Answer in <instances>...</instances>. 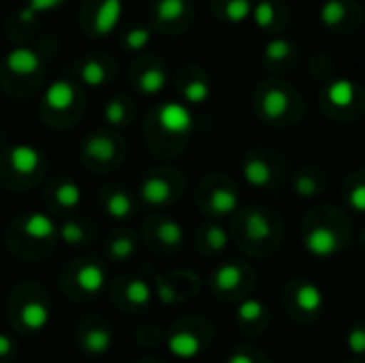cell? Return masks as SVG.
Instances as JSON below:
<instances>
[{"label": "cell", "instance_id": "cell-1", "mask_svg": "<svg viewBox=\"0 0 365 363\" xmlns=\"http://www.w3.org/2000/svg\"><path fill=\"white\" fill-rule=\"evenodd\" d=\"M180 195V186L175 182V175L169 171H152L143 178L139 186V199L148 208H167L175 201Z\"/></svg>", "mask_w": 365, "mask_h": 363}, {"label": "cell", "instance_id": "cell-2", "mask_svg": "<svg viewBox=\"0 0 365 363\" xmlns=\"http://www.w3.org/2000/svg\"><path fill=\"white\" fill-rule=\"evenodd\" d=\"M83 160L92 169H109L122 158V148L115 137L105 133H94L83 141Z\"/></svg>", "mask_w": 365, "mask_h": 363}, {"label": "cell", "instance_id": "cell-3", "mask_svg": "<svg viewBox=\"0 0 365 363\" xmlns=\"http://www.w3.org/2000/svg\"><path fill=\"white\" fill-rule=\"evenodd\" d=\"M71 280V289L73 295L77 293L79 297H96L107 282V274L105 267L98 261H83L79 263L75 270H71V274H66Z\"/></svg>", "mask_w": 365, "mask_h": 363}, {"label": "cell", "instance_id": "cell-4", "mask_svg": "<svg viewBox=\"0 0 365 363\" xmlns=\"http://www.w3.org/2000/svg\"><path fill=\"white\" fill-rule=\"evenodd\" d=\"M43 169V154L30 143H17L6 152V171L19 180L38 178Z\"/></svg>", "mask_w": 365, "mask_h": 363}, {"label": "cell", "instance_id": "cell-5", "mask_svg": "<svg viewBox=\"0 0 365 363\" xmlns=\"http://www.w3.org/2000/svg\"><path fill=\"white\" fill-rule=\"evenodd\" d=\"M156 124L169 137H186L192 131L195 118L184 103H165L156 111Z\"/></svg>", "mask_w": 365, "mask_h": 363}, {"label": "cell", "instance_id": "cell-6", "mask_svg": "<svg viewBox=\"0 0 365 363\" xmlns=\"http://www.w3.org/2000/svg\"><path fill=\"white\" fill-rule=\"evenodd\" d=\"M248 276H250V272L244 265H240V263H222L212 274V289H214V293L218 297H225V300L237 297L246 289Z\"/></svg>", "mask_w": 365, "mask_h": 363}, {"label": "cell", "instance_id": "cell-7", "mask_svg": "<svg viewBox=\"0 0 365 363\" xmlns=\"http://www.w3.org/2000/svg\"><path fill=\"white\" fill-rule=\"evenodd\" d=\"M15 321H17L19 329L28 332V334H38V332L47 329V325L51 323V308L43 297L34 295L17 306Z\"/></svg>", "mask_w": 365, "mask_h": 363}, {"label": "cell", "instance_id": "cell-8", "mask_svg": "<svg viewBox=\"0 0 365 363\" xmlns=\"http://www.w3.org/2000/svg\"><path fill=\"white\" fill-rule=\"evenodd\" d=\"M340 246H342L340 235L336 233V229H331L327 225L310 227L304 237V248L308 250V255H312L317 259H329V257L338 255Z\"/></svg>", "mask_w": 365, "mask_h": 363}, {"label": "cell", "instance_id": "cell-9", "mask_svg": "<svg viewBox=\"0 0 365 363\" xmlns=\"http://www.w3.org/2000/svg\"><path fill=\"white\" fill-rule=\"evenodd\" d=\"M201 205L205 212L214 216H229L240 208V195L233 184H214L207 190H203Z\"/></svg>", "mask_w": 365, "mask_h": 363}, {"label": "cell", "instance_id": "cell-10", "mask_svg": "<svg viewBox=\"0 0 365 363\" xmlns=\"http://www.w3.org/2000/svg\"><path fill=\"white\" fill-rule=\"evenodd\" d=\"M205 349L203 338L192 327H175L167 338V351L182 362H190L199 357Z\"/></svg>", "mask_w": 365, "mask_h": 363}, {"label": "cell", "instance_id": "cell-11", "mask_svg": "<svg viewBox=\"0 0 365 363\" xmlns=\"http://www.w3.org/2000/svg\"><path fill=\"white\" fill-rule=\"evenodd\" d=\"M79 349L90 357L107 355L113 347V332L107 323H86L79 332Z\"/></svg>", "mask_w": 365, "mask_h": 363}, {"label": "cell", "instance_id": "cell-12", "mask_svg": "<svg viewBox=\"0 0 365 363\" xmlns=\"http://www.w3.org/2000/svg\"><path fill=\"white\" fill-rule=\"evenodd\" d=\"M15 225L30 242L36 244H49L58 237V227L53 218L45 212H30L24 218H19Z\"/></svg>", "mask_w": 365, "mask_h": 363}, {"label": "cell", "instance_id": "cell-13", "mask_svg": "<svg viewBox=\"0 0 365 363\" xmlns=\"http://www.w3.org/2000/svg\"><path fill=\"white\" fill-rule=\"evenodd\" d=\"M291 300H293V304H291L293 310H297L304 317H317V315H321V310L325 306L323 289L310 280L295 282V287L291 289Z\"/></svg>", "mask_w": 365, "mask_h": 363}, {"label": "cell", "instance_id": "cell-14", "mask_svg": "<svg viewBox=\"0 0 365 363\" xmlns=\"http://www.w3.org/2000/svg\"><path fill=\"white\" fill-rule=\"evenodd\" d=\"M242 231H244V240L255 244V246H263V244H269L274 240V231H276V225L272 223L269 214L263 212V210H250L244 214L242 218Z\"/></svg>", "mask_w": 365, "mask_h": 363}, {"label": "cell", "instance_id": "cell-15", "mask_svg": "<svg viewBox=\"0 0 365 363\" xmlns=\"http://www.w3.org/2000/svg\"><path fill=\"white\" fill-rule=\"evenodd\" d=\"M101 205L111 220H128L135 214V199L126 188L111 186L101 193Z\"/></svg>", "mask_w": 365, "mask_h": 363}, {"label": "cell", "instance_id": "cell-16", "mask_svg": "<svg viewBox=\"0 0 365 363\" xmlns=\"http://www.w3.org/2000/svg\"><path fill=\"white\" fill-rule=\"evenodd\" d=\"M150 240L165 250H175L184 244V227L173 218H158L150 223Z\"/></svg>", "mask_w": 365, "mask_h": 363}, {"label": "cell", "instance_id": "cell-17", "mask_svg": "<svg viewBox=\"0 0 365 363\" xmlns=\"http://www.w3.org/2000/svg\"><path fill=\"white\" fill-rule=\"evenodd\" d=\"M259 111L269 122H280L291 111V96L284 88L272 86L259 98Z\"/></svg>", "mask_w": 365, "mask_h": 363}, {"label": "cell", "instance_id": "cell-18", "mask_svg": "<svg viewBox=\"0 0 365 363\" xmlns=\"http://www.w3.org/2000/svg\"><path fill=\"white\" fill-rule=\"evenodd\" d=\"M120 300H122V306L128 310H143L152 304L154 289L143 278H130L120 289Z\"/></svg>", "mask_w": 365, "mask_h": 363}, {"label": "cell", "instance_id": "cell-19", "mask_svg": "<svg viewBox=\"0 0 365 363\" xmlns=\"http://www.w3.org/2000/svg\"><path fill=\"white\" fill-rule=\"evenodd\" d=\"M49 201L58 210H77L83 203V190L75 180L62 178L49 188Z\"/></svg>", "mask_w": 365, "mask_h": 363}, {"label": "cell", "instance_id": "cell-20", "mask_svg": "<svg viewBox=\"0 0 365 363\" xmlns=\"http://www.w3.org/2000/svg\"><path fill=\"white\" fill-rule=\"evenodd\" d=\"M242 175L248 186L252 188H267L274 180V169L263 156H248L242 163Z\"/></svg>", "mask_w": 365, "mask_h": 363}, {"label": "cell", "instance_id": "cell-21", "mask_svg": "<svg viewBox=\"0 0 365 363\" xmlns=\"http://www.w3.org/2000/svg\"><path fill=\"white\" fill-rule=\"evenodd\" d=\"M235 317L244 329H263V325H267V306L257 297H246L237 306Z\"/></svg>", "mask_w": 365, "mask_h": 363}, {"label": "cell", "instance_id": "cell-22", "mask_svg": "<svg viewBox=\"0 0 365 363\" xmlns=\"http://www.w3.org/2000/svg\"><path fill=\"white\" fill-rule=\"evenodd\" d=\"M75 103V88L73 83H68L66 79H56L53 83L47 86L45 90V105L56 111V113H62V111H68Z\"/></svg>", "mask_w": 365, "mask_h": 363}, {"label": "cell", "instance_id": "cell-23", "mask_svg": "<svg viewBox=\"0 0 365 363\" xmlns=\"http://www.w3.org/2000/svg\"><path fill=\"white\" fill-rule=\"evenodd\" d=\"M94 237V229L88 220H64L58 227V240L64 246H83L90 244Z\"/></svg>", "mask_w": 365, "mask_h": 363}, {"label": "cell", "instance_id": "cell-24", "mask_svg": "<svg viewBox=\"0 0 365 363\" xmlns=\"http://www.w3.org/2000/svg\"><path fill=\"white\" fill-rule=\"evenodd\" d=\"M325 98L334 109H340V111L349 109V107H353V103L357 98V86L346 77L334 79L325 90Z\"/></svg>", "mask_w": 365, "mask_h": 363}, {"label": "cell", "instance_id": "cell-25", "mask_svg": "<svg viewBox=\"0 0 365 363\" xmlns=\"http://www.w3.org/2000/svg\"><path fill=\"white\" fill-rule=\"evenodd\" d=\"M137 237L128 231H118L107 240V257L115 263H126L137 255Z\"/></svg>", "mask_w": 365, "mask_h": 363}, {"label": "cell", "instance_id": "cell-26", "mask_svg": "<svg viewBox=\"0 0 365 363\" xmlns=\"http://www.w3.org/2000/svg\"><path fill=\"white\" fill-rule=\"evenodd\" d=\"M122 19V0H103L94 15V30L98 34H109Z\"/></svg>", "mask_w": 365, "mask_h": 363}, {"label": "cell", "instance_id": "cell-27", "mask_svg": "<svg viewBox=\"0 0 365 363\" xmlns=\"http://www.w3.org/2000/svg\"><path fill=\"white\" fill-rule=\"evenodd\" d=\"M6 68L11 71V73H15V75H21V77H26V75H32L36 68H38V56L32 51V49H28V47H15V49H11L9 53H6Z\"/></svg>", "mask_w": 365, "mask_h": 363}, {"label": "cell", "instance_id": "cell-28", "mask_svg": "<svg viewBox=\"0 0 365 363\" xmlns=\"http://www.w3.org/2000/svg\"><path fill=\"white\" fill-rule=\"evenodd\" d=\"M229 246V233L220 225H207L199 233V248L207 255H218Z\"/></svg>", "mask_w": 365, "mask_h": 363}, {"label": "cell", "instance_id": "cell-29", "mask_svg": "<svg viewBox=\"0 0 365 363\" xmlns=\"http://www.w3.org/2000/svg\"><path fill=\"white\" fill-rule=\"evenodd\" d=\"M346 15H349V4L344 0H325L319 9V17H321L323 26H327L331 30L342 26Z\"/></svg>", "mask_w": 365, "mask_h": 363}, {"label": "cell", "instance_id": "cell-30", "mask_svg": "<svg viewBox=\"0 0 365 363\" xmlns=\"http://www.w3.org/2000/svg\"><path fill=\"white\" fill-rule=\"evenodd\" d=\"M293 190L297 197H304V199H312L317 195L323 193V182H321V175H314L312 171H302L295 175L293 180Z\"/></svg>", "mask_w": 365, "mask_h": 363}, {"label": "cell", "instance_id": "cell-31", "mask_svg": "<svg viewBox=\"0 0 365 363\" xmlns=\"http://www.w3.org/2000/svg\"><path fill=\"white\" fill-rule=\"evenodd\" d=\"M137 86H139V90L143 92V94H158V92H163V88L167 86V75H165V71L160 68V66H150V68H145L141 75H139V81H137Z\"/></svg>", "mask_w": 365, "mask_h": 363}, {"label": "cell", "instance_id": "cell-32", "mask_svg": "<svg viewBox=\"0 0 365 363\" xmlns=\"http://www.w3.org/2000/svg\"><path fill=\"white\" fill-rule=\"evenodd\" d=\"M182 94H184V101L190 103V105H203L212 90H210V83L205 79H190L184 88H182Z\"/></svg>", "mask_w": 365, "mask_h": 363}, {"label": "cell", "instance_id": "cell-33", "mask_svg": "<svg viewBox=\"0 0 365 363\" xmlns=\"http://www.w3.org/2000/svg\"><path fill=\"white\" fill-rule=\"evenodd\" d=\"M79 77H81V81H83L86 86L98 88V86H103V83L107 81V71H105V66H103L98 60H88V62L81 66Z\"/></svg>", "mask_w": 365, "mask_h": 363}, {"label": "cell", "instance_id": "cell-34", "mask_svg": "<svg viewBox=\"0 0 365 363\" xmlns=\"http://www.w3.org/2000/svg\"><path fill=\"white\" fill-rule=\"evenodd\" d=\"M252 9H255L252 0H229L225 4V17L231 24H242L248 17H252Z\"/></svg>", "mask_w": 365, "mask_h": 363}, {"label": "cell", "instance_id": "cell-35", "mask_svg": "<svg viewBox=\"0 0 365 363\" xmlns=\"http://www.w3.org/2000/svg\"><path fill=\"white\" fill-rule=\"evenodd\" d=\"M291 51H293V45H291L287 39H272V41L265 45V51H263V56H265V60H267V62H272V64H278V62H284V60H289Z\"/></svg>", "mask_w": 365, "mask_h": 363}, {"label": "cell", "instance_id": "cell-36", "mask_svg": "<svg viewBox=\"0 0 365 363\" xmlns=\"http://www.w3.org/2000/svg\"><path fill=\"white\" fill-rule=\"evenodd\" d=\"M186 13V0H158L156 17L160 21H175Z\"/></svg>", "mask_w": 365, "mask_h": 363}, {"label": "cell", "instance_id": "cell-37", "mask_svg": "<svg viewBox=\"0 0 365 363\" xmlns=\"http://www.w3.org/2000/svg\"><path fill=\"white\" fill-rule=\"evenodd\" d=\"M252 19L261 30H269L276 24V6L269 0H261L252 9Z\"/></svg>", "mask_w": 365, "mask_h": 363}, {"label": "cell", "instance_id": "cell-38", "mask_svg": "<svg viewBox=\"0 0 365 363\" xmlns=\"http://www.w3.org/2000/svg\"><path fill=\"white\" fill-rule=\"evenodd\" d=\"M62 2H64V0H28L26 9L19 13V19H21V21H30V19H34V15L47 13V11H51V9H58Z\"/></svg>", "mask_w": 365, "mask_h": 363}, {"label": "cell", "instance_id": "cell-39", "mask_svg": "<svg viewBox=\"0 0 365 363\" xmlns=\"http://www.w3.org/2000/svg\"><path fill=\"white\" fill-rule=\"evenodd\" d=\"M126 118H128V111H126V105L122 98H113L105 105V120L111 124V126H120V124H126Z\"/></svg>", "mask_w": 365, "mask_h": 363}, {"label": "cell", "instance_id": "cell-40", "mask_svg": "<svg viewBox=\"0 0 365 363\" xmlns=\"http://www.w3.org/2000/svg\"><path fill=\"white\" fill-rule=\"evenodd\" d=\"M346 347L353 355L364 357L365 355V325H355L346 334Z\"/></svg>", "mask_w": 365, "mask_h": 363}, {"label": "cell", "instance_id": "cell-41", "mask_svg": "<svg viewBox=\"0 0 365 363\" xmlns=\"http://www.w3.org/2000/svg\"><path fill=\"white\" fill-rule=\"evenodd\" d=\"M346 203H349L355 212L365 214V180L355 182V184L346 190Z\"/></svg>", "mask_w": 365, "mask_h": 363}, {"label": "cell", "instance_id": "cell-42", "mask_svg": "<svg viewBox=\"0 0 365 363\" xmlns=\"http://www.w3.org/2000/svg\"><path fill=\"white\" fill-rule=\"evenodd\" d=\"M150 39H152L150 30H145V28H133V30L126 34L124 43H126V47H128V49L139 51V49H143V47L150 43Z\"/></svg>", "mask_w": 365, "mask_h": 363}, {"label": "cell", "instance_id": "cell-43", "mask_svg": "<svg viewBox=\"0 0 365 363\" xmlns=\"http://www.w3.org/2000/svg\"><path fill=\"white\" fill-rule=\"evenodd\" d=\"M15 357V342L11 336L0 334V363H9Z\"/></svg>", "mask_w": 365, "mask_h": 363}, {"label": "cell", "instance_id": "cell-44", "mask_svg": "<svg viewBox=\"0 0 365 363\" xmlns=\"http://www.w3.org/2000/svg\"><path fill=\"white\" fill-rule=\"evenodd\" d=\"M227 363H259V359H257L250 351L237 349V351H233V353L227 357Z\"/></svg>", "mask_w": 365, "mask_h": 363}, {"label": "cell", "instance_id": "cell-45", "mask_svg": "<svg viewBox=\"0 0 365 363\" xmlns=\"http://www.w3.org/2000/svg\"><path fill=\"white\" fill-rule=\"evenodd\" d=\"M364 242H365V233H364Z\"/></svg>", "mask_w": 365, "mask_h": 363}]
</instances>
